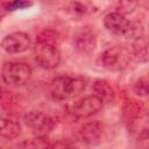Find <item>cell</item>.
Segmentation results:
<instances>
[{"instance_id": "17", "label": "cell", "mask_w": 149, "mask_h": 149, "mask_svg": "<svg viewBox=\"0 0 149 149\" xmlns=\"http://www.w3.org/2000/svg\"><path fill=\"white\" fill-rule=\"evenodd\" d=\"M31 5H33V2L29 0H12L5 5V8L8 12H13V10H17V9L29 8Z\"/></svg>"}, {"instance_id": "14", "label": "cell", "mask_w": 149, "mask_h": 149, "mask_svg": "<svg viewBox=\"0 0 149 149\" xmlns=\"http://www.w3.org/2000/svg\"><path fill=\"white\" fill-rule=\"evenodd\" d=\"M144 36V27L141 22H129V26H128V29L125 34V37L127 38H132L133 41L136 40V38H140Z\"/></svg>"}, {"instance_id": "4", "label": "cell", "mask_w": 149, "mask_h": 149, "mask_svg": "<svg viewBox=\"0 0 149 149\" xmlns=\"http://www.w3.org/2000/svg\"><path fill=\"white\" fill-rule=\"evenodd\" d=\"M133 59L132 51L122 45L106 49L101 55V64L108 71H121L129 66Z\"/></svg>"}, {"instance_id": "15", "label": "cell", "mask_w": 149, "mask_h": 149, "mask_svg": "<svg viewBox=\"0 0 149 149\" xmlns=\"http://www.w3.org/2000/svg\"><path fill=\"white\" fill-rule=\"evenodd\" d=\"M19 147H24V148H47L50 147V143L47 141L45 136H35L34 139L30 140H24L19 144Z\"/></svg>"}, {"instance_id": "5", "label": "cell", "mask_w": 149, "mask_h": 149, "mask_svg": "<svg viewBox=\"0 0 149 149\" xmlns=\"http://www.w3.org/2000/svg\"><path fill=\"white\" fill-rule=\"evenodd\" d=\"M23 122L35 136H45L54 129V119L42 112L30 111L23 116Z\"/></svg>"}, {"instance_id": "18", "label": "cell", "mask_w": 149, "mask_h": 149, "mask_svg": "<svg viewBox=\"0 0 149 149\" xmlns=\"http://www.w3.org/2000/svg\"><path fill=\"white\" fill-rule=\"evenodd\" d=\"M134 92L140 97H147L148 95V80L147 76H142L139 78L134 85Z\"/></svg>"}, {"instance_id": "6", "label": "cell", "mask_w": 149, "mask_h": 149, "mask_svg": "<svg viewBox=\"0 0 149 149\" xmlns=\"http://www.w3.org/2000/svg\"><path fill=\"white\" fill-rule=\"evenodd\" d=\"M102 106L104 104L101 102V100L97 95L91 94L76 101L72 106L71 112L78 119H87L97 114L102 108Z\"/></svg>"}, {"instance_id": "9", "label": "cell", "mask_w": 149, "mask_h": 149, "mask_svg": "<svg viewBox=\"0 0 149 149\" xmlns=\"http://www.w3.org/2000/svg\"><path fill=\"white\" fill-rule=\"evenodd\" d=\"M79 135L84 143L90 146L98 144L102 135V126L99 121H90L80 128Z\"/></svg>"}, {"instance_id": "7", "label": "cell", "mask_w": 149, "mask_h": 149, "mask_svg": "<svg viewBox=\"0 0 149 149\" xmlns=\"http://www.w3.org/2000/svg\"><path fill=\"white\" fill-rule=\"evenodd\" d=\"M31 44L30 37L23 31H14L6 35L0 42V47L7 54H21L29 49Z\"/></svg>"}, {"instance_id": "3", "label": "cell", "mask_w": 149, "mask_h": 149, "mask_svg": "<svg viewBox=\"0 0 149 149\" xmlns=\"http://www.w3.org/2000/svg\"><path fill=\"white\" fill-rule=\"evenodd\" d=\"M31 73L33 70L29 64L17 61L5 62L1 69V77L3 81L10 86H22L27 84Z\"/></svg>"}, {"instance_id": "16", "label": "cell", "mask_w": 149, "mask_h": 149, "mask_svg": "<svg viewBox=\"0 0 149 149\" xmlns=\"http://www.w3.org/2000/svg\"><path fill=\"white\" fill-rule=\"evenodd\" d=\"M140 0H119L118 1V9L119 13L127 15L132 14L139 6Z\"/></svg>"}, {"instance_id": "1", "label": "cell", "mask_w": 149, "mask_h": 149, "mask_svg": "<svg viewBox=\"0 0 149 149\" xmlns=\"http://www.w3.org/2000/svg\"><path fill=\"white\" fill-rule=\"evenodd\" d=\"M34 55L36 63L42 69L52 70L57 68L61 62L57 35L51 30L42 31L36 38Z\"/></svg>"}, {"instance_id": "8", "label": "cell", "mask_w": 149, "mask_h": 149, "mask_svg": "<svg viewBox=\"0 0 149 149\" xmlns=\"http://www.w3.org/2000/svg\"><path fill=\"white\" fill-rule=\"evenodd\" d=\"M129 20L126 19V16L119 12H111L105 15L104 17V26L105 28L118 36H125L128 26H129Z\"/></svg>"}, {"instance_id": "2", "label": "cell", "mask_w": 149, "mask_h": 149, "mask_svg": "<svg viewBox=\"0 0 149 149\" xmlns=\"http://www.w3.org/2000/svg\"><path fill=\"white\" fill-rule=\"evenodd\" d=\"M85 90V81L80 78L57 76L49 84L50 95L58 101H64L79 95Z\"/></svg>"}, {"instance_id": "11", "label": "cell", "mask_w": 149, "mask_h": 149, "mask_svg": "<svg viewBox=\"0 0 149 149\" xmlns=\"http://www.w3.org/2000/svg\"><path fill=\"white\" fill-rule=\"evenodd\" d=\"M93 94L97 95L104 105H109L115 101V92L113 87L105 80H95L93 84Z\"/></svg>"}, {"instance_id": "12", "label": "cell", "mask_w": 149, "mask_h": 149, "mask_svg": "<svg viewBox=\"0 0 149 149\" xmlns=\"http://www.w3.org/2000/svg\"><path fill=\"white\" fill-rule=\"evenodd\" d=\"M21 133V126L17 121L0 115V136L6 140H13Z\"/></svg>"}, {"instance_id": "10", "label": "cell", "mask_w": 149, "mask_h": 149, "mask_svg": "<svg viewBox=\"0 0 149 149\" xmlns=\"http://www.w3.org/2000/svg\"><path fill=\"white\" fill-rule=\"evenodd\" d=\"M97 40L94 34L87 30H83L78 33L73 38V47L77 51L81 54H90L95 49Z\"/></svg>"}, {"instance_id": "13", "label": "cell", "mask_w": 149, "mask_h": 149, "mask_svg": "<svg viewBox=\"0 0 149 149\" xmlns=\"http://www.w3.org/2000/svg\"><path fill=\"white\" fill-rule=\"evenodd\" d=\"M132 56L136 62L146 63L148 61V42L146 36L134 40L132 47Z\"/></svg>"}]
</instances>
